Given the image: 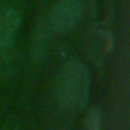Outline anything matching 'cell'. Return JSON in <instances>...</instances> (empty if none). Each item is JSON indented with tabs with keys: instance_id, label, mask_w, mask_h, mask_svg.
Masks as SVG:
<instances>
[{
	"instance_id": "cell-1",
	"label": "cell",
	"mask_w": 130,
	"mask_h": 130,
	"mask_svg": "<svg viewBox=\"0 0 130 130\" xmlns=\"http://www.w3.org/2000/svg\"><path fill=\"white\" fill-rule=\"evenodd\" d=\"M90 74L84 63L72 60L60 71L57 81V96L63 107L77 110L86 106L89 100Z\"/></svg>"
},
{
	"instance_id": "cell-2",
	"label": "cell",
	"mask_w": 130,
	"mask_h": 130,
	"mask_svg": "<svg viewBox=\"0 0 130 130\" xmlns=\"http://www.w3.org/2000/svg\"><path fill=\"white\" fill-rule=\"evenodd\" d=\"M81 14L83 5L80 0H57L51 8L47 26L54 32L66 34L78 25Z\"/></svg>"
},
{
	"instance_id": "cell-3",
	"label": "cell",
	"mask_w": 130,
	"mask_h": 130,
	"mask_svg": "<svg viewBox=\"0 0 130 130\" xmlns=\"http://www.w3.org/2000/svg\"><path fill=\"white\" fill-rule=\"evenodd\" d=\"M20 23H22V15L17 9H6L0 12V52L11 51Z\"/></svg>"
},
{
	"instance_id": "cell-4",
	"label": "cell",
	"mask_w": 130,
	"mask_h": 130,
	"mask_svg": "<svg viewBox=\"0 0 130 130\" xmlns=\"http://www.w3.org/2000/svg\"><path fill=\"white\" fill-rule=\"evenodd\" d=\"M101 127V115L98 109H92L87 116V130H100Z\"/></svg>"
},
{
	"instance_id": "cell-5",
	"label": "cell",
	"mask_w": 130,
	"mask_h": 130,
	"mask_svg": "<svg viewBox=\"0 0 130 130\" xmlns=\"http://www.w3.org/2000/svg\"><path fill=\"white\" fill-rule=\"evenodd\" d=\"M5 130H19V125H17V124H14V125H11V124H9Z\"/></svg>"
}]
</instances>
